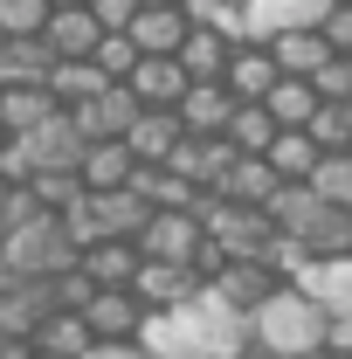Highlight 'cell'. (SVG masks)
<instances>
[{"label": "cell", "mask_w": 352, "mask_h": 359, "mask_svg": "<svg viewBox=\"0 0 352 359\" xmlns=\"http://www.w3.org/2000/svg\"><path fill=\"white\" fill-rule=\"evenodd\" d=\"M249 339L269 346V353H283V359H304V353H318V346H332V311L290 276V283H276L263 304H256Z\"/></svg>", "instance_id": "obj_1"}, {"label": "cell", "mask_w": 352, "mask_h": 359, "mask_svg": "<svg viewBox=\"0 0 352 359\" xmlns=\"http://www.w3.org/2000/svg\"><path fill=\"white\" fill-rule=\"evenodd\" d=\"M76 256L83 249L62 228V215H35L28 228H7L0 235V269H14V276H62Z\"/></svg>", "instance_id": "obj_2"}, {"label": "cell", "mask_w": 352, "mask_h": 359, "mask_svg": "<svg viewBox=\"0 0 352 359\" xmlns=\"http://www.w3.org/2000/svg\"><path fill=\"white\" fill-rule=\"evenodd\" d=\"M208 242L201 208H152V222L138 228V249L159 256V263H194V249Z\"/></svg>", "instance_id": "obj_3"}, {"label": "cell", "mask_w": 352, "mask_h": 359, "mask_svg": "<svg viewBox=\"0 0 352 359\" xmlns=\"http://www.w3.org/2000/svg\"><path fill=\"white\" fill-rule=\"evenodd\" d=\"M276 283H290V276H276V269H269L263 256H228V263L215 269V283H208V290H215V297L228 304V311L256 318V304H263V297L276 290Z\"/></svg>", "instance_id": "obj_4"}, {"label": "cell", "mask_w": 352, "mask_h": 359, "mask_svg": "<svg viewBox=\"0 0 352 359\" xmlns=\"http://www.w3.org/2000/svg\"><path fill=\"white\" fill-rule=\"evenodd\" d=\"M62 311L55 304V276H0V332H42V318Z\"/></svg>", "instance_id": "obj_5"}, {"label": "cell", "mask_w": 352, "mask_h": 359, "mask_svg": "<svg viewBox=\"0 0 352 359\" xmlns=\"http://www.w3.org/2000/svg\"><path fill=\"white\" fill-rule=\"evenodd\" d=\"M83 318L97 325V339H138L152 304L138 297V283H97V297L83 304Z\"/></svg>", "instance_id": "obj_6"}, {"label": "cell", "mask_w": 352, "mask_h": 359, "mask_svg": "<svg viewBox=\"0 0 352 359\" xmlns=\"http://www.w3.org/2000/svg\"><path fill=\"white\" fill-rule=\"evenodd\" d=\"M132 283H138V297H145L152 311H180V304H194V297L208 290V276L194 263H159V256H145Z\"/></svg>", "instance_id": "obj_7"}, {"label": "cell", "mask_w": 352, "mask_h": 359, "mask_svg": "<svg viewBox=\"0 0 352 359\" xmlns=\"http://www.w3.org/2000/svg\"><path fill=\"white\" fill-rule=\"evenodd\" d=\"M138 111H145V97L132 83H104L97 97L76 104V125H83V138H125L138 125Z\"/></svg>", "instance_id": "obj_8"}, {"label": "cell", "mask_w": 352, "mask_h": 359, "mask_svg": "<svg viewBox=\"0 0 352 359\" xmlns=\"http://www.w3.org/2000/svg\"><path fill=\"white\" fill-rule=\"evenodd\" d=\"M194 35V14H187V0H145L132 21V42L145 55H180V42Z\"/></svg>", "instance_id": "obj_9"}, {"label": "cell", "mask_w": 352, "mask_h": 359, "mask_svg": "<svg viewBox=\"0 0 352 359\" xmlns=\"http://www.w3.org/2000/svg\"><path fill=\"white\" fill-rule=\"evenodd\" d=\"M21 145H28V159H35V166H83V152H90V138H83V125H76V111L42 118L35 132H21Z\"/></svg>", "instance_id": "obj_10"}, {"label": "cell", "mask_w": 352, "mask_h": 359, "mask_svg": "<svg viewBox=\"0 0 352 359\" xmlns=\"http://www.w3.org/2000/svg\"><path fill=\"white\" fill-rule=\"evenodd\" d=\"M276 76H283L276 48H269L263 35H242V42H235V55H228V76H221V83L235 90V97H269V90H276Z\"/></svg>", "instance_id": "obj_11"}, {"label": "cell", "mask_w": 352, "mask_h": 359, "mask_svg": "<svg viewBox=\"0 0 352 359\" xmlns=\"http://www.w3.org/2000/svg\"><path fill=\"white\" fill-rule=\"evenodd\" d=\"M48 48L55 55H97V42H104V21H97V7L90 0H55V14H48Z\"/></svg>", "instance_id": "obj_12"}, {"label": "cell", "mask_w": 352, "mask_h": 359, "mask_svg": "<svg viewBox=\"0 0 352 359\" xmlns=\"http://www.w3.org/2000/svg\"><path fill=\"white\" fill-rule=\"evenodd\" d=\"M125 138H132L138 166H166V159H173V145L187 138V118H180L173 104H145V111H138V125H132Z\"/></svg>", "instance_id": "obj_13"}, {"label": "cell", "mask_w": 352, "mask_h": 359, "mask_svg": "<svg viewBox=\"0 0 352 359\" xmlns=\"http://www.w3.org/2000/svg\"><path fill=\"white\" fill-rule=\"evenodd\" d=\"M235 104H242V97L221 83V76H201V83H187V97H180V118H187V132L215 138V132H228Z\"/></svg>", "instance_id": "obj_14"}, {"label": "cell", "mask_w": 352, "mask_h": 359, "mask_svg": "<svg viewBox=\"0 0 352 359\" xmlns=\"http://www.w3.org/2000/svg\"><path fill=\"white\" fill-rule=\"evenodd\" d=\"M132 180H138L132 138H90V152H83V187H90V194H104V187H132Z\"/></svg>", "instance_id": "obj_15"}, {"label": "cell", "mask_w": 352, "mask_h": 359, "mask_svg": "<svg viewBox=\"0 0 352 359\" xmlns=\"http://www.w3.org/2000/svg\"><path fill=\"white\" fill-rule=\"evenodd\" d=\"M283 187V173L269 166V152H242L228 173H221L215 194H228V201H249V208H269V194Z\"/></svg>", "instance_id": "obj_16"}, {"label": "cell", "mask_w": 352, "mask_h": 359, "mask_svg": "<svg viewBox=\"0 0 352 359\" xmlns=\"http://www.w3.org/2000/svg\"><path fill=\"white\" fill-rule=\"evenodd\" d=\"M125 83H132L145 104H173V111H180V97H187L194 76H187V62H180V55H138V69L125 76Z\"/></svg>", "instance_id": "obj_17"}, {"label": "cell", "mask_w": 352, "mask_h": 359, "mask_svg": "<svg viewBox=\"0 0 352 359\" xmlns=\"http://www.w3.org/2000/svg\"><path fill=\"white\" fill-rule=\"evenodd\" d=\"M62 104H55V90L48 83H0V125L21 138V132H35L42 118H55Z\"/></svg>", "instance_id": "obj_18"}, {"label": "cell", "mask_w": 352, "mask_h": 359, "mask_svg": "<svg viewBox=\"0 0 352 359\" xmlns=\"http://www.w3.org/2000/svg\"><path fill=\"white\" fill-rule=\"evenodd\" d=\"M48 69H55L48 35H7L0 42V83H48Z\"/></svg>", "instance_id": "obj_19"}, {"label": "cell", "mask_w": 352, "mask_h": 359, "mask_svg": "<svg viewBox=\"0 0 352 359\" xmlns=\"http://www.w3.org/2000/svg\"><path fill=\"white\" fill-rule=\"evenodd\" d=\"M269 48H276V62H283L290 76H318V69L339 55L325 28H283V35H269Z\"/></svg>", "instance_id": "obj_20"}, {"label": "cell", "mask_w": 352, "mask_h": 359, "mask_svg": "<svg viewBox=\"0 0 352 359\" xmlns=\"http://www.w3.org/2000/svg\"><path fill=\"white\" fill-rule=\"evenodd\" d=\"M297 283H304V290H311L332 318H352V256H318Z\"/></svg>", "instance_id": "obj_21"}, {"label": "cell", "mask_w": 352, "mask_h": 359, "mask_svg": "<svg viewBox=\"0 0 352 359\" xmlns=\"http://www.w3.org/2000/svg\"><path fill=\"white\" fill-rule=\"evenodd\" d=\"M35 346H42V359H83L97 346V325L83 311H48L42 332H35Z\"/></svg>", "instance_id": "obj_22"}, {"label": "cell", "mask_w": 352, "mask_h": 359, "mask_svg": "<svg viewBox=\"0 0 352 359\" xmlns=\"http://www.w3.org/2000/svg\"><path fill=\"white\" fill-rule=\"evenodd\" d=\"M242 35H228V28H201L194 21V35L180 42V62H187V76L201 83V76H228V55H235Z\"/></svg>", "instance_id": "obj_23"}, {"label": "cell", "mask_w": 352, "mask_h": 359, "mask_svg": "<svg viewBox=\"0 0 352 359\" xmlns=\"http://www.w3.org/2000/svg\"><path fill=\"white\" fill-rule=\"evenodd\" d=\"M90 201H97L104 235H132V242H138V228L152 222V201L138 194V180H132V187H104V194H90Z\"/></svg>", "instance_id": "obj_24"}, {"label": "cell", "mask_w": 352, "mask_h": 359, "mask_svg": "<svg viewBox=\"0 0 352 359\" xmlns=\"http://www.w3.org/2000/svg\"><path fill=\"white\" fill-rule=\"evenodd\" d=\"M76 263H83L97 283H132V276H138V263H145V249H138L132 235H104V242H90Z\"/></svg>", "instance_id": "obj_25"}, {"label": "cell", "mask_w": 352, "mask_h": 359, "mask_svg": "<svg viewBox=\"0 0 352 359\" xmlns=\"http://www.w3.org/2000/svg\"><path fill=\"white\" fill-rule=\"evenodd\" d=\"M104 83H111V76H104L90 55H55V69H48V90H55V104H62V111H76V104L97 97Z\"/></svg>", "instance_id": "obj_26"}, {"label": "cell", "mask_w": 352, "mask_h": 359, "mask_svg": "<svg viewBox=\"0 0 352 359\" xmlns=\"http://www.w3.org/2000/svg\"><path fill=\"white\" fill-rule=\"evenodd\" d=\"M318 159H325V145L311 138V125H283L276 145H269V166H276L283 180H311V173H318Z\"/></svg>", "instance_id": "obj_27"}, {"label": "cell", "mask_w": 352, "mask_h": 359, "mask_svg": "<svg viewBox=\"0 0 352 359\" xmlns=\"http://www.w3.org/2000/svg\"><path fill=\"white\" fill-rule=\"evenodd\" d=\"M138 194L152 201V208H201V180H187L180 166H138Z\"/></svg>", "instance_id": "obj_28"}, {"label": "cell", "mask_w": 352, "mask_h": 359, "mask_svg": "<svg viewBox=\"0 0 352 359\" xmlns=\"http://www.w3.org/2000/svg\"><path fill=\"white\" fill-rule=\"evenodd\" d=\"M276 132H283V125H276V111H269L263 97H242V104H235V118H228V138H235L242 152H269Z\"/></svg>", "instance_id": "obj_29"}, {"label": "cell", "mask_w": 352, "mask_h": 359, "mask_svg": "<svg viewBox=\"0 0 352 359\" xmlns=\"http://www.w3.org/2000/svg\"><path fill=\"white\" fill-rule=\"evenodd\" d=\"M263 104L276 111V125H311V111H318L325 97H318V83H311V76H290V69H283V76H276V90H269Z\"/></svg>", "instance_id": "obj_30"}, {"label": "cell", "mask_w": 352, "mask_h": 359, "mask_svg": "<svg viewBox=\"0 0 352 359\" xmlns=\"http://www.w3.org/2000/svg\"><path fill=\"white\" fill-rule=\"evenodd\" d=\"M35 194H42L48 215H62V208H76L90 187H83V166H35V180H28Z\"/></svg>", "instance_id": "obj_31"}, {"label": "cell", "mask_w": 352, "mask_h": 359, "mask_svg": "<svg viewBox=\"0 0 352 359\" xmlns=\"http://www.w3.org/2000/svg\"><path fill=\"white\" fill-rule=\"evenodd\" d=\"M311 138H318L325 152H346V145H352V104H339V97H325V104L311 111Z\"/></svg>", "instance_id": "obj_32"}, {"label": "cell", "mask_w": 352, "mask_h": 359, "mask_svg": "<svg viewBox=\"0 0 352 359\" xmlns=\"http://www.w3.org/2000/svg\"><path fill=\"white\" fill-rule=\"evenodd\" d=\"M311 187H318L325 201L352 208V145H346V152H325V159H318V173H311Z\"/></svg>", "instance_id": "obj_33"}, {"label": "cell", "mask_w": 352, "mask_h": 359, "mask_svg": "<svg viewBox=\"0 0 352 359\" xmlns=\"http://www.w3.org/2000/svg\"><path fill=\"white\" fill-rule=\"evenodd\" d=\"M48 14H55V0H0V28L7 35H42Z\"/></svg>", "instance_id": "obj_34"}, {"label": "cell", "mask_w": 352, "mask_h": 359, "mask_svg": "<svg viewBox=\"0 0 352 359\" xmlns=\"http://www.w3.org/2000/svg\"><path fill=\"white\" fill-rule=\"evenodd\" d=\"M35 215H48V208H42V194H35L28 180H14V187H7V208H0V235H7V228H28Z\"/></svg>", "instance_id": "obj_35"}, {"label": "cell", "mask_w": 352, "mask_h": 359, "mask_svg": "<svg viewBox=\"0 0 352 359\" xmlns=\"http://www.w3.org/2000/svg\"><path fill=\"white\" fill-rule=\"evenodd\" d=\"M62 228L76 235V249H90V242H104V222H97V201H76V208H62Z\"/></svg>", "instance_id": "obj_36"}, {"label": "cell", "mask_w": 352, "mask_h": 359, "mask_svg": "<svg viewBox=\"0 0 352 359\" xmlns=\"http://www.w3.org/2000/svg\"><path fill=\"white\" fill-rule=\"evenodd\" d=\"M311 83H318V97H339V104H352V55H332V62H325Z\"/></svg>", "instance_id": "obj_37"}, {"label": "cell", "mask_w": 352, "mask_h": 359, "mask_svg": "<svg viewBox=\"0 0 352 359\" xmlns=\"http://www.w3.org/2000/svg\"><path fill=\"white\" fill-rule=\"evenodd\" d=\"M325 35H332V48H339V55H352V0H339V7L325 14Z\"/></svg>", "instance_id": "obj_38"}, {"label": "cell", "mask_w": 352, "mask_h": 359, "mask_svg": "<svg viewBox=\"0 0 352 359\" xmlns=\"http://www.w3.org/2000/svg\"><path fill=\"white\" fill-rule=\"evenodd\" d=\"M83 359H152V353H145V339H97Z\"/></svg>", "instance_id": "obj_39"}, {"label": "cell", "mask_w": 352, "mask_h": 359, "mask_svg": "<svg viewBox=\"0 0 352 359\" xmlns=\"http://www.w3.org/2000/svg\"><path fill=\"white\" fill-rule=\"evenodd\" d=\"M0 359H42L35 332H0Z\"/></svg>", "instance_id": "obj_40"}, {"label": "cell", "mask_w": 352, "mask_h": 359, "mask_svg": "<svg viewBox=\"0 0 352 359\" xmlns=\"http://www.w3.org/2000/svg\"><path fill=\"white\" fill-rule=\"evenodd\" d=\"M7 187H14V180H7V173H0V208H7Z\"/></svg>", "instance_id": "obj_41"}, {"label": "cell", "mask_w": 352, "mask_h": 359, "mask_svg": "<svg viewBox=\"0 0 352 359\" xmlns=\"http://www.w3.org/2000/svg\"><path fill=\"white\" fill-rule=\"evenodd\" d=\"M7 145H14V132H7V125H0V152H7Z\"/></svg>", "instance_id": "obj_42"}, {"label": "cell", "mask_w": 352, "mask_h": 359, "mask_svg": "<svg viewBox=\"0 0 352 359\" xmlns=\"http://www.w3.org/2000/svg\"><path fill=\"white\" fill-rule=\"evenodd\" d=\"M0 42H7V28H0Z\"/></svg>", "instance_id": "obj_43"}, {"label": "cell", "mask_w": 352, "mask_h": 359, "mask_svg": "<svg viewBox=\"0 0 352 359\" xmlns=\"http://www.w3.org/2000/svg\"><path fill=\"white\" fill-rule=\"evenodd\" d=\"M235 359H249V353H235Z\"/></svg>", "instance_id": "obj_44"}, {"label": "cell", "mask_w": 352, "mask_h": 359, "mask_svg": "<svg viewBox=\"0 0 352 359\" xmlns=\"http://www.w3.org/2000/svg\"><path fill=\"white\" fill-rule=\"evenodd\" d=\"M242 7H249V0H242Z\"/></svg>", "instance_id": "obj_45"}]
</instances>
